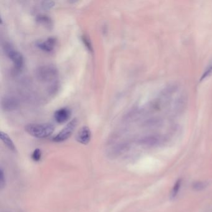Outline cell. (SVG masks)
Returning <instances> with one entry per match:
<instances>
[{
	"instance_id": "cell-1",
	"label": "cell",
	"mask_w": 212,
	"mask_h": 212,
	"mask_svg": "<svg viewBox=\"0 0 212 212\" xmlns=\"http://www.w3.org/2000/svg\"><path fill=\"white\" fill-rule=\"evenodd\" d=\"M54 129V126L50 123H33L27 125L25 127V130L29 135L40 139L51 136Z\"/></svg>"
},
{
	"instance_id": "cell-2",
	"label": "cell",
	"mask_w": 212,
	"mask_h": 212,
	"mask_svg": "<svg viewBox=\"0 0 212 212\" xmlns=\"http://www.w3.org/2000/svg\"><path fill=\"white\" fill-rule=\"evenodd\" d=\"M38 79L43 82H50L55 80L58 76V70L52 65H47L40 67L37 70Z\"/></svg>"
},
{
	"instance_id": "cell-3",
	"label": "cell",
	"mask_w": 212,
	"mask_h": 212,
	"mask_svg": "<svg viewBox=\"0 0 212 212\" xmlns=\"http://www.w3.org/2000/svg\"><path fill=\"white\" fill-rule=\"evenodd\" d=\"M4 52L7 56L11 60L15 68L17 70H21L24 64L23 55L17 50H16L11 44L9 43L4 45Z\"/></svg>"
},
{
	"instance_id": "cell-4",
	"label": "cell",
	"mask_w": 212,
	"mask_h": 212,
	"mask_svg": "<svg viewBox=\"0 0 212 212\" xmlns=\"http://www.w3.org/2000/svg\"><path fill=\"white\" fill-rule=\"evenodd\" d=\"M77 126V120L76 118L70 121L62 130L58 135L54 137V141L55 142H63L68 139L73 134Z\"/></svg>"
},
{
	"instance_id": "cell-5",
	"label": "cell",
	"mask_w": 212,
	"mask_h": 212,
	"mask_svg": "<svg viewBox=\"0 0 212 212\" xmlns=\"http://www.w3.org/2000/svg\"><path fill=\"white\" fill-rule=\"evenodd\" d=\"M92 133L90 128L88 126H83L77 133V140L82 144H87L90 141Z\"/></svg>"
},
{
	"instance_id": "cell-6",
	"label": "cell",
	"mask_w": 212,
	"mask_h": 212,
	"mask_svg": "<svg viewBox=\"0 0 212 212\" xmlns=\"http://www.w3.org/2000/svg\"><path fill=\"white\" fill-rule=\"evenodd\" d=\"M163 141V137L159 135H150L145 136L139 140V143L143 146L152 147L157 146Z\"/></svg>"
},
{
	"instance_id": "cell-7",
	"label": "cell",
	"mask_w": 212,
	"mask_h": 212,
	"mask_svg": "<svg viewBox=\"0 0 212 212\" xmlns=\"http://www.w3.org/2000/svg\"><path fill=\"white\" fill-rule=\"evenodd\" d=\"M71 115V111L67 108H62L55 111L54 118L58 123H64L68 121Z\"/></svg>"
},
{
	"instance_id": "cell-8",
	"label": "cell",
	"mask_w": 212,
	"mask_h": 212,
	"mask_svg": "<svg viewBox=\"0 0 212 212\" xmlns=\"http://www.w3.org/2000/svg\"><path fill=\"white\" fill-rule=\"evenodd\" d=\"M55 44H56V40H55V39L53 37H50L48 38L46 41L39 42L36 46L38 48H39L40 49L42 50V51L49 52L53 51Z\"/></svg>"
},
{
	"instance_id": "cell-9",
	"label": "cell",
	"mask_w": 212,
	"mask_h": 212,
	"mask_svg": "<svg viewBox=\"0 0 212 212\" xmlns=\"http://www.w3.org/2000/svg\"><path fill=\"white\" fill-rule=\"evenodd\" d=\"M18 102L13 97H6L2 100V108L5 111H11L16 109Z\"/></svg>"
},
{
	"instance_id": "cell-10",
	"label": "cell",
	"mask_w": 212,
	"mask_h": 212,
	"mask_svg": "<svg viewBox=\"0 0 212 212\" xmlns=\"http://www.w3.org/2000/svg\"><path fill=\"white\" fill-rule=\"evenodd\" d=\"M0 138H1V139L2 140V141L4 143V144H6V146L10 149L12 151H16V146L14 144L13 141L11 140L9 136L7 135V134L3 132V131H1L0 132Z\"/></svg>"
},
{
	"instance_id": "cell-11",
	"label": "cell",
	"mask_w": 212,
	"mask_h": 212,
	"mask_svg": "<svg viewBox=\"0 0 212 212\" xmlns=\"http://www.w3.org/2000/svg\"><path fill=\"white\" fill-rule=\"evenodd\" d=\"M208 186V182H205V181H197L193 183L192 187L195 190V191H203L206 187Z\"/></svg>"
},
{
	"instance_id": "cell-12",
	"label": "cell",
	"mask_w": 212,
	"mask_h": 212,
	"mask_svg": "<svg viewBox=\"0 0 212 212\" xmlns=\"http://www.w3.org/2000/svg\"><path fill=\"white\" fill-rule=\"evenodd\" d=\"M211 75H212V60L208 64L207 67H206V69H205L202 77L200 78V82L203 81L204 79H206V78L208 77Z\"/></svg>"
},
{
	"instance_id": "cell-13",
	"label": "cell",
	"mask_w": 212,
	"mask_h": 212,
	"mask_svg": "<svg viewBox=\"0 0 212 212\" xmlns=\"http://www.w3.org/2000/svg\"><path fill=\"white\" fill-rule=\"evenodd\" d=\"M181 183H182L181 179H178L175 182L174 186V187H173V188L171 191L170 196H171L172 198H174L177 196V195L178 194V191H179V189L180 188Z\"/></svg>"
},
{
	"instance_id": "cell-14",
	"label": "cell",
	"mask_w": 212,
	"mask_h": 212,
	"mask_svg": "<svg viewBox=\"0 0 212 212\" xmlns=\"http://www.w3.org/2000/svg\"><path fill=\"white\" fill-rule=\"evenodd\" d=\"M32 158L35 161H39L41 158V151L40 149H36L32 154Z\"/></svg>"
},
{
	"instance_id": "cell-15",
	"label": "cell",
	"mask_w": 212,
	"mask_h": 212,
	"mask_svg": "<svg viewBox=\"0 0 212 212\" xmlns=\"http://www.w3.org/2000/svg\"><path fill=\"white\" fill-rule=\"evenodd\" d=\"M5 185V178H4V175L3 170L1 168V170H0V186H1V189L4 187Z\"/></svg>"
},
{
	"instance_id": "cell-16",
	"label": "cell",
	"mask_w": 212,
	"mask_h": 212,
	"mask_svg": "<svg viewBox=\"0 0 212 212\" xmlns=\"http://www.w3.org/2000/svg\"><path fill=\"white\" fill-rule=\"evenodd\" d=\"M82 40H83V42H84V44L86 46V47L88 48V49L89 50V51H92V46L91 43H90V41H89L88 39L84 36L82 38Z\"/></svg>"
},
{
	"instance_id": "cell-17",
	"label": "cell",
	"mask_w": 212,
	"mask_h": 212,
	"mask_svg": "<svg viewBox=\"0 0 212 212\" xmlns=\"http://www.w3.org/2000/svg\"><path fill=\"white\" fill-rule=\"evenodd\" d=\"M43 7L46 9H51L54 6V2L53 1H44L43 3Z\"/></svg>"
},
{
	"instance_id": "cell-18",
	"label": "cell",
	"mask_w": 212,
	"mask_h": 212,
	"mask_svg": "<svg viewBox=\"0 0 212 212\" xmlns=\"http://www.w3.org/2000/svg\"><path fill=\"white\" fill-rule=\"evenodd\" d=\"M37 20L39 22H41V23H43L44 24H47L49 22V19L47 17H46V16H41V17L39 16Z\"/></svg>"
},
{
	"instance_id": "cell-19",
	"label": "cell",
	"mask_w": 212,
	"mask_h": 212,
	"mask_svg": "<svg viewBox=\"0 0 212 212\" xmlns=\"http://www.w3.org/2000/svg\"><path fill=\"white\" fill-rule=\"evenodd\" d=\"M211 212H212V211H211Z\"/></svg>"
}]
</instances>
